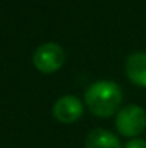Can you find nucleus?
Masks as SVG:
<instances>
[{"label": "nucleus", "instance_id": "f257e3e1", "mask_svg": "<svg viewBox=\"0 0 146 148\" xmlns=\"http://www.w3.org/2000/svg\"><path fill=\"white\" fill-rule=\"evenodd\" d=\"M122 89L112 81H97L92 84L85 94L89 111L100 118L112 116L122 103Z\"/></svg>", "mask_w": 146, "mask_h": 148}, {"label": "nucleus", "instance_id": "f03ea898", "mask_svg": "<svg viewBox=\"0 0 146 148\" xmlns=\"http://www.w3.org/2000/svg\"><path fill=\"white\" fill-rule=\"evenodd\" d=\"M116 128L123 137H136L146 128V112L138 105H128L116 116Z\"/></svg>", "mask_w": 146, "mask_h": 148}, {"label": "nucleus", "instance_id": "7ed1b4c3", "mask_svg": "<svg viewBox=\"0 0 146 148\" xmlns=\"http://www.w3.org/2000/svg\"><path fill=\"white\" fill-rule=\"evenodd\" d=\"M65 50L57 43H43L40 45L35 55H33V63L37 68V71L43 73H53L59 71L65 63Z\"/></svg>", "mask_w": 146, "mask_h": 148}, {"label": "nucleus", "instance_id": "20e7f679", "mask_svg": "<svg viewBox=\"0 0 146 148\" xmlns=\"http://www.w3.org/2000/svg\"><path fill=\"white\" fill-rule=\"evenodd\" d=\"M52 112L57 121L63 124H72L80 119V116L83 115V105L79 98L73 95H66L54 102Z\"/></svg>", "mask_w": 146, "mask_h": 148}, {"label": "nucleus", "instance_id": "39448f33", "mask_svg": "<svg viewBox=\"0 0 146 148\" xmlns=\"http://www.w3.org/2000/svg\"><path fill=\"white\" fill-rule=\"evenodd\" d=\"M126 75L138 86H146V53L135 52L126 59Z\"/></svg>", "mask_w": 146, "mask_h": 148}, {"label": "nucleus", "instance_id": "423d86ee", "mask_svg": "<svg viewBox=\"0 0 146 148\" xmlns=\"http://www.w3.org/2000/svg\"><path fill=\"white\" fill-rule=\"evenodd\" d=\"M86 148H122V144L116 135L112 132L96 128L92 132L88 134L86 141H85Z\"/></svg>", "mask_w": 146, "mask_h": 148}, {"label": "nucleus", "instance_id": "0eeeda50", "mask_svg": "<svg viewBox=\"0 0 146 148\" xmlns=\"http://www.w3.org/2000/svg\"><path fill=\"white\" fill-rule=\"evenodd\" d=\"M125 148H146V141L142 138H133L126 143Z\"/></svg>", "mask_w": 146, "mask_h": 148}]
</instances>
